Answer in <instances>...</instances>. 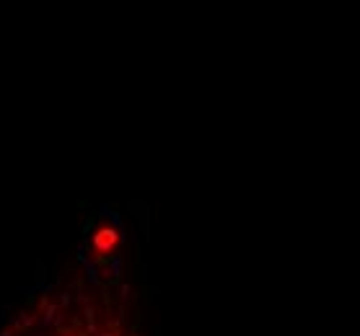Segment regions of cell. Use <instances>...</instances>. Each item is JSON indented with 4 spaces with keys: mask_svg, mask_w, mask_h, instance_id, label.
I'll return each mask as SVG.
<instances>
[{
    "mask_svg": "<svg viewBox=\"0 0 360 336\" xmlns=\"http://www.w3.org/2000/svg\"><path fill=\"white\" fill-rule=\"evenodd\" d=\"M60 336H122V334L117 329H104V326H96V323H88V329H73Z\"/></svg>",
    "mask_w": 360,
    "mask_h": 336,
    "instance_id": "1",
    "label": "cell"
}]
</instances>
